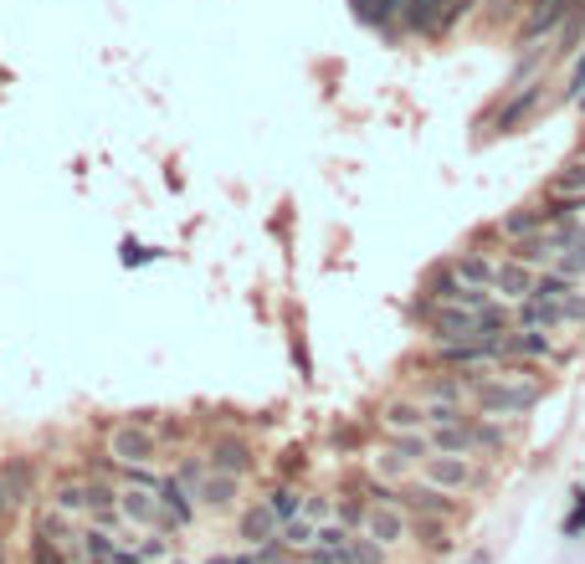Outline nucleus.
<instances>
[{"label":"nucleus","mask_w":585,"mask_h":564,"mask_svg":"<svg viewBox=\"0 0 585 564\" xmlns=\"http://www.w3.org/2000/svg\"><path fill=\"white\" fill-rule=\"evenodd\" d=\"M544 401V386L529 380V365H498L478 390H473V411L498 421H524Z\"/></svg>","instance_id":"1"},{"label":"nucleus","mask_w":585,"mask_h":564,"mask_svg":"<svg viewBox=\"0 0 585 564\" xmlns=\"http://www.w3.org/2000/svg\"><path fill=\"white\" fill-rule=\"evenodd\" d=\"M104 452L119 467H154L165 457V442H160V426L150 416H123L104 431Z\"/></svg>","instance_id":"2"},{"label":"nucleus","mask_w":585,"mask_h":564,"mask_svg":"<svg viewBox=\"0 0 585 564\" xmlns=\"http://www.w3.org/2000/svg\"><path fill=\"white\" fill-rule=\"evenodd\" d=\"M575 11V0H529L524 21L513 26V46H540V42H555V31L565 26V15Z\"/></svg>","instance_id":"3"},{"label":"nucleus","mask_w":585,"mask_h":564,"mask_svg":"<svg viewBox=\"0 0 585 564\" xmlns=\"http://www.w3.org/2000/svg\"><path fill=\"white\" fill-rule=\"evenodd\" d=\"M416 477H426L432 488H442V492H473L483 482V473H478V457H452V452H432V457L421 462V473Z\"/></svg>","instance_id":"4"},{"label":"nucleus","mask_w":585,"mask_h":564,"mask_svg":"<svg viewBox=\"0 0 585 564\" xmlns=\"http://www.w3.org/2000/svg\"><path fill=\"white\" fill-rule=\"evenodd\" d=\"M360 534L380 539L386 550H401V544H411V539H416V519H411L401 503H370Z\"/></svg>","instance_id":"5"},{"label":"nucleus","mask_w":585,"mask_h":564,"mask_svg":"<svg viewBox=\"0 0 585 564\" xmlns=\"http://www.w3.org/2000/svg\"><path fill=\"white\" fill-rule=\"evenodd\" d=\"M540 104H544V77L540 83H529V88H519V93H503L498 113L488 119V134H513L519 123H529L534 113H540Z\"/></svg>","instance_id":"6"},{"label":"nucleus","mask_w":585,"mask_h":564,"mask_svg":"<svg viewBox=\"0 0 585 564\" xmlns=\"http://www.w3.org/2000/svg\"><path fill=\"white\" fill-rule=\"evenodd\" d=\"M396 31L401 36H442V31H452V0H405Z\"/></svg>","instance_id":"7"},{"label":"nucleus","mask_w":585,"mask_h":564,"mask_svg":"<svg viewBox=\"0 0 585 564\" xmlns=\"http://www.w3.org/2000/svg\"><path fill=\"white\" fill-rule=\"evenodd\" d=\"M401 508L411 513V519H452V513H457L452 492L432 488L426 477H411V482H401Z\"/></svg>","instance_id":"8"},{"label":"nucleus","mask_w":585,"mask_h":564,"mask_svg":"<svg viewBox=\"0 0 585 564\" xmlns=\"http://www.w3.org/2000/svg\"><path fill=\"white\" fill-rule=\"evenodd\" d=\"M278 534H283V519L268 508V498H257V503H247L237 513V544L241 550H262V544H272Z\"/></svg>","instance_id":"9"},{"label":"nucleus","mask_w":585,"mask_h":564,"mask_svg":"<svg viewBox=\"0 0 585 564\" xmlns=\"http://www.w3.org/2000/svg\"><path fill=\"white\" fill-rule=\"evenodd\" d=\"M206 462H210V473H237V477H247L257 467V452H252V442H247V436H237V431H221V436L206 446Z\"/></svg>","instance_id":"10"},{"label":"nucleus","mask_w":585,"mask_h":564,"mask_svg":"<svg viewBox=\"0 0 585 564\" xmlns=\"http://www.w3.org/2000/svg\"><path fill=\"white\" fill-rule=\"evenodd\" d=\"M376 426L386 431V436H405V431H426L432 416H426V401H421V395H396V401L380 405Z\"/></svg>","instance_id":"11"},{"label":"nucleus","mask_w":585,"mask_h":564,"mask_svg":"<svg viewBox=\"0 0 585 564\" xmlns=\"http://www.w3.org/2000/svg\"><path fill=\"white\" fill-rule=\"evenodd\" d=\"M544 195L560 200V206H571L575 216H581V210H585V154H575V160L560 164L555 175L544 180Z\"/></svg>","instance_id":"12"},{"label":"nucleus","mask_w":585,"mask_h":564,"mask_svg":"<svg viewBox=\"0 0 585 564\" xmlns=\"http://www.w3.org/2000/svg\"><path fill=\"white\" fill-rule=\"evenodd\" d=\"M432 436V452H452V457H478L483 442H478V411L467 421H452V426H426Z\"/></svg>","instance_id":"13"},{"label":"nucleus","mask_w":585,"mask_h":564,"mask_svg":"<svg viewBox=\"0 0 585 564\" xmlns=\"http://www.w3.org/2000/svg\"><path fill=\"white\" fill-rule=\"evenodd\" d=\"M534 282H540V268H529V262H519V257L509 252L498 262L494 293L503 297V303H524V297H534Z\"/></svg>","instance_id":"14"},{"label":"nucleus","mask_w":585,"mask_h":564,"mask_svg":"<svg viewBox=\"0 0 585 564\" xmlns=\"http://www.w3.org/2000/svg\"><path fill=\"white\" fill-rule=\"evenodd\" d=\"M0 482L11 508H31L36 503V457H6L0 462Z\"/></svg>","instance_id":"15"},{"label":"nucleus","mask_w":585,"mask_h":564,"mask_svg":"<svg viewBox=\"0 0 585 564\" xmlns=\"http://www.w3.org/2000/svg\"><path fill=\"white\" fill-rule=\"evenodd\" d=\"M544 226H550V206H544V200H534V206L503 210V216H498V237L513 247V241H524V237H540Z\"/></svg>","instance_id":"16"},{"label":"nucleus","mask_w":585,"mask_h":564,"mask_svg":"<svg viewBox=\"0 0 585 564\" xmlns=\"http://www.w3.org/2000/svg\"><path fill=\"white\" fill-rule=\"evenodd\" d=\"M349 11H355V21H360V26L396 36V21H401L405 0H349Z\"/></svg>","instance_id":"17"},{"label":"nucleus","mask_w":585,"mask_h":564,"mask_svg":"<svg viewBox=\"0 0 585 564\" xmlns=\"http://www.w3.org/2000/svg\"><path fill=\"white\" fill-rule=\"evenodd\" d=\"M154 492H160V503H165L170 523H175V529H181V534H185V529H191V523H195V508H201V503H195L191 492L181 488V477H175V473H165V482H160V488H154Z\"/></svg>","instance_id":"18"},{"label":"nucleus","mask_w":585,"mask_h":564,"mask_svg":"<svg viewBox=\"0 0 585 564\" xmlns=\"http://www.w3.org/2000/svg\"><path fill=\"white\" fill-rule=\"evenodd\" d=\"M452 272H457L467 288H494L498 262L488 252H457V257H452Z\"/></svg>","instance_id":"19"},{"label":"nucleus","mask_w":585,"mask_h":564,"mask_svg":"<svg viewBox=\"0 0 585 564\" xmlns=\"http://www.w3.org/2000/svg\"><path fill=\"white\" fill-rule=\"evenodd\" d=\"M241 482H247V477H237V473H210L206 477V492H201V508H216V513L237 508Z\"/></svg>","instance_id":"20"},{"label":"nucleus","mask_w":585,"mask_h":564,"mask_svg":"<svg viewBox=\"0 0 585 564\" xmlns=\"http://www.w3.org/2000/svg\"><path fill=\"white\" fill-rule=\"evenodd\" d=\"M46 503L62 508V513H77V519H88V482H83V477H62Z\"/></svg>","instance_id":"21"},{"label":"nucleus","mask_w":585,"mask_h":564,"mask_svg":"<svg viewBox=\"0 0 585 564\" xmlns=\"http://www.w3.org/2000/svg\"><path fill=\"white\" fill-rule=\"evenodd\" d=\"M303 503H308V492H303L299 482H288V477L268 488V508H272V513H278L283 523H288V519H299V513H303Z\"/></svg>","instance_id":"22"},{"label":"nucleus","mask_w":585,"mask_h":564,"mask_svg":"<svg viewBox=\"0 0 585 564\" xmlns=\"http://www.w3.org/2000/svg\"><path fill=\"white\" fill-rule=\"evenodd\" d=\"M581 36H585V0H575V11L565 15V26L555 31V57H581Z\"/></svg>","instance_id":"23"},{"label":"nucleus","mask_w":585,"mask_h":564,"mask_svg":"<svg viewBox=\"0 0 585 564\" xmlns=\"http://www.w3.org/2000/svg\"><path fill=\"white\" fill-rule=\"evenodd\" d=\"M26 564H73V560H67V550H62V544H57L52 534H46V529H36V523H31Z\"/></svg>","instance_id":"24"},{"label":"nucleus","mask_w":585,"mask_h":564,"mask_svg":"<svg viewBox=\"0 0 585 564\" xmlns=\"http://www.w3.org/2000/svg\"><path fill=\"white\" fill-rule=\"evenodd\" d=\"M175 477H181V488L191 492L195 503H201V492H206V477H210V462L195 457V452H185V457L175 462Z\"/></svg>","instance_id":"25"},{"label":"nucleus","mask_w":585,"mask_h":564,"mask_svg":"<svg viewBox=\"0 0 585 564\" xmlns=\"http://www.w3.org/2000/svg\"><path fill=\"white\" fill-rule=\"evenodd\" d=\"M288 544V550H299V554H308L318 544V523L308 519V513H299V519H288L283 523V534H278Z\"/></svg>","instance_id":"26"},{"label":"nucleus","mask_w":585,"mask_h":564,"mask_svg":"<svg viewBox=\"0 0 585 564\" xmlns=\"http://www.w3.org/2000/svg\"><path fill=\"white\" fill-rule=\"evenodd\" d=\"M345 564H390V550L380 544V539H370V534H355L345 544Z\"/></svg>","instance_id":"27"},{"label":"nucleus","mask_w":585,"mask_h":564,"mask_svg":"<svg viewBox=\"0 0 585 564\" xmlns=\"http://www.w3.org/2000/svg\"><path fill=\"white\" fill-rule=\"evenodd\" d=\"M139 560H144V564H170V560H175V534H154V529H150V534H139Z\"/></svg>","instance_id":"28"},{"label":"nucleus","mask_w":585,"mask_h":564,"mask_svg":"<svg viewBox=\"0 0 585 564\" xmlns=\"http://www.w3.org/2000/svg\"><path fill=\"white\" fill-rule=\"evenodd\" d=\"M416 539L426 544V554H447V550H452L447 519H416Z\"/></svg>","instance_id":"29"},{"label":"nucleus","mask_w":585,"mask_h":564,"mask_svg":"<svg viewBox=\"0 0 585 564\" xmlns=\"http://www.w3.org/2000/svg\"><path fill=\"white\" fill-rule=\"evenodd\" d=\"M160 247H144V241H134V237H123V247H119V262L129 272H139V268H154V262H160Z\"/></svg>","instance_id":"30"},{"label":"nucleus","mask_w":585,"mask_h":564,"mask_svg":"<svg viewBox=\"0 0 585 564\" xmlns=\"http://www.w3.org/2000/svg\"><path fill=\"white\" fill-rule=\"evenodd\" d=\"M488 6V26H519L524 21V11H529V0H483Z\"/></svg>","instance_id":"31"},{"label":"nucleus","mask_w":585,"mask_h":564,"mask_svg":"<svg viewBox=\"0 0 585 564\" xmlns=\"http://www.w3.org/2000/svg\"><path fill=\"white\" fill-rule=\"evenodd\" d=\"M365 513H370V503H360V498H334V519L345 529H355V534L365 529Z\"/></svg>","instance_id":"32"},{"label":"nucleus","mask_w":585,"mask_h":564,"mask_svg":"<svg viewBox=\"0 0 585 564\" xmlns=\"http://www.w3.org/2000/svg\"><path fill=\"white\" fill-rule=\"evenodd\" d=\"M257 564H308V560H303L299 550H288L283 539H272V544H262V550H257Z\"/></svg>","instance_id":"33"},{"label":"nucleus","mask_w":585,"mask_h":564,"mask_svg":"<svg viewBox=\"0 0 585 564\" xmlns=\"http://www.w3.org/2000/svg\"><path fill=\"white\" fill-rule=\"evenodd\" d=\"M555 272H565V278H575V282H585V241H575L571 252H560V262H555Z\"/></svg>","instance_id":"34"},{"label":"nucleus","mask_w":585,"mask_h":564,"mask_svg":"<svg viewBox=\"0 0 585 564\" xmlns=\"http://www.w3.org/2000/svg\"><path fill=\"white\" fill-rule=\"evenodd\" d=\"M303 513H308L314 523H329V519H334V498H329V492H308V503H303Z\"/></svg>","instance_id":"35"},{"label":"nucleus","mask_w":585,"mask_h":564,"mask_svg":"<svg viewBox=\"0 0 585 564\" xmlns=\"http://www.w3.org/2000/svg\"><path fill=\"white\" fill-rule=\"evenodd\" d=\"M581 88H585V46H581V57H575V67H571V83H565V98H581Z\"/></svg>","instance_id":"36"},{"label":"nucleus","mask_w":585,"mask_h":564,"mask_svg":"<svg viewBox=\"0 0 585 564\" xmlns=\"http://www.w3.org/2000/svg\"><path fill=\"white\" fill-rule=\"evenodd\" d=\"M206 564H257V550H241V554H216Z\"/></svg>","instance_id":"37"},{"label":"nucleus","mask_w":585,"mask_h":564,"mask_svg":"<svg viewBox=\"0 0 585 564\" xmlns=\"http://www.w3.org/2000/svg\"><path fill=\"white\" fill-rule=\"evenodd\" d=\"M585 529V492H581V503H575V513L565 519V534H581Z\"/></svg>","instance_id":"38"},{"label":"nucleus","mask_w":585,"mask_h":564,"mask_svg":"<svg viewBox=\"0 0 585 564\" xmlns=\"http://www.w3.org/2000/svg\"><path fill=\"white\" fill-rule=\"evenodd\" d=\"M6 513H11V498H6V482H0V550H6Z\"/></svg>","instance_id":"39"},{"label":"nucleus","mask_w":585,"mask_h":564,"mask_svg":"<svg viewBox=\"0 0 585 564\" xmlns=\"http://www.w3.org/2000/svg\"><path fill=\"white\" fill-rule=\"evenodd\" d=\"M170 564H191V560H170Z\"/></svg>","instance_id":"40"}]
</instances>
